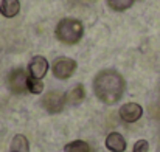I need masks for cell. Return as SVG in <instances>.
Here are the masks:
<instances>
[{
	"label": "cell",
	"instance_id": "cell-5",
	"mask_svg": "<svg viewBox=\"0 0 160 152\" xmlns=\"http://www.w3.org/2000/svg\"><path fill=\"white\" fill-rule=\"evenodd\" d=\"M65 95L59 90H52L48 93L44 95L42 98V107L48 112V113H59L62 112L64 105H65Z\"/></svg>",
	"mask_w": 160,
	"mask_h": 152
},
{
	"label": "cell",
	"instance_id": "cell-2",
	"mask_svg": "<svg viewBox=\"0 0 160 152\" xmlns=\"http://www.w3.org/2000/svg\"><path fill=\"white\" fill-rule=\"evenodd\" d=\"M54 34L62 44L73 45L81 41V37L84 34V27H82L81 20L73 19V17H65V19L59 20V23L56 25Z\"/></svg>",
	"mask_w": 160,
	"mask_h": 152
},
{
	"label": "cell",
	"instance_id": "cell-1",
	"mask_svg": "<svg viewBox=\"0 0 160 152\" xmlns=\"http://www.w3.org/2000/svg\"><path fill=\"white\" fill-rule=\"evenodd\" d=\"M93 92L104 104H115L126 92V81L117 70H101L93 79Z\"/></svg>",
	"mask_w": 160,
	"mask_h": 152
},
{
	"label": "cell",
	"instance_id": "cell-3",
	"mask_svg": "<svg viewBox=\"0 0 160 152\" xmlns=\"http://www.w3.org/2000/svg\"><path fill=\"white\" fill-rule=\"evenodd\" d=\"M76 68H78L76 61L70 57H58L52 65V71L54 78L58 79H68L70 76H73Z\"/></svg>",
	"mask_w": 160,
	"mask_h": 152
},
{
	"label": "cell",
	"instance_id": "cell-4",
	"mask_svg": "<svg viewBox=\"0 0 160 152\" xmlns=\"http://www.w3.org/2000/svg\"><path fill=\"white\" fill-rule=\"evenodd\" d=\"M27 79H28V75L23 68H14L9 71L8 78H6V84L9 87V90L16 95H22L27 90Z\"/></svg>",
	"mask_w": 160,
	"mask_h": 152
},
{
	"label": "cell",
	"instance_id": "cell-13",
	"mask_svg": "<svg viewBox=\"0 0 160 152\" xmlns=\"http://www.w3.org/2000/svg\"><path fill=\"white\" fill-rule=\"evenodd\" d=\"M27 90L30 93H33V95H41L44 92V84H42L41 79L28 76V79H27Z\"/></svg>",
	"mask_w": 160,
	"mask_h": 152
},
{
	"label": "cell",
	"instance_id": "cell-6",
	"mask_svg": "<svg viewBox=\"0 0 160 152\" xmlns=\"http://www.w3.org/2000/svg\"><path fill=\"white\" fill-rule=\"evenodd\" d=\"M120 118L126 123H135L143 115V107L137 102H126L120 107Z\"/></svg>",
	"mask_w": 160,
	"mask_h": 152
},
{
	"label": "cell",
	"instance_id": "cell-12",
	"mask_svg": "<svg viewBox=\"0 0 160 152\" xmlns=\"http://www.w3.org/2000/svg\"><path fill=\"white\" fill-rule=\"evenodd\" d=\"M64 152H90V146L84 140H75L64 146Z\"/></svg>",
	"mask_w": 160,
	"mask_h": 152
},
{
	"label": "cell",
	"instance_id": "cell-10",
	"mask_svg": "<svg viewBox=\"0 0 160 152\" xmlns=\"http://www.w3.org/2000/svg\"><path fill=\"white\" fill-rule=\"evenodd\" d=\"M20 11V2L19 0H2L0 2V14L6 19H11L17 16Z\"/></svg>",
	"mask_w": 160,
	"mask_h": 152
},
{
	"label": "cell",
	"instance_id": "cell-8",
	"mask_svg": "<svg viewBox=\"0 0 160 152\" xmlns=\"http://www.w3.org/2000/svg\"><path fill=\"white\" fill-rule=\"evenodd\" d=\"M106 148L112 152H124L128 148V143L124 137L118 132H110L106 138Z\"/></svg>",
	"mask_w": 160,
	"mask_h": 152
},
{
	"label": "cell",
	"instance_id": "cell-15",
	"mask_svg": "<svg viewBox=\"0 0 160 152\" xmlns=\"http://www.w3.org/2000/svg\"><path fill=\"white\" fill-rule=\"evenodd\" d=\"M149 149V143L146 140H138L135 145H134V149L132 152H148Z\"/></svg>",
	"mask_w": 160,
	"mask_h": 152
},
{
	"label": "cell",
	"instance_id": "cell-9",
	"mask_svg": "<svg viewBox=\"0 0 160 152\" xmlns=\"http://www.w3.org/2000/svg\"><path fill=\"white\" fill-rule=\"evenodd\" d=\"M84 98H86V90H84V86H82V84L73 86V87L65 93V101H67V104H70V105H78V104H81V102L84 101Z\"/></svg>",
	"mask_w": 160,
	"mask_h": 152
},
{
	"label": "cell",
	"instance_id": "cell-7",
	"mask_svg": "<svg viewBox=\"0 0 160 152\" xmlns=\"http://www.w3.org/2000/svg\"><path fill=\"white\" fill-rule=\"evenodd\" d=\"M28 71H30V76L42 79L48 71V61L44 56H34L28 64Z\"/></svg>",
	"mask_w": 160,
	"mask_h": 152
},
{
	"label": "cell",
	"instance_id": "cell-14",
	"mask_svg": "<svg viewBox=\"0 0 160 152\" xmlns=\"http://www.w3.org/2000/svg\"><path fill=\"white\" fill-rule=\"evenodd\" d=\"M106 2H107V5H109V8H110V9L121 12V11L129 9V8L134 5V2H135V0H106Z\"/></svg>",
	"mask_w": 160,
	"mask_h": 152
},
{
	"label": "cell",
	"instance_id": "cell-11",
	"mask_svg": "<svg viewBox=\"0 0 160 152\" xmlns=\"http://www.w3.org/2000/svg\"><path fill=\"white\" fill-rule=\"evenodd\" d=\"M11 151L12 152H28L30 151V143L25 135H16L11 141Z\"/></svg>",
	"mask_w": 160,
	"mask_h": 152
}]
</instances>
